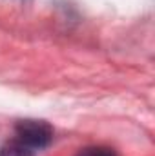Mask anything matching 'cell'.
<instances>
[{
    "instance_id": "1",
    "label": "cell",
    "mask_w": 155,
    "mask_h": 156,
    "mask_svg": "<svg viewBox=\"0 0 155 156\" xmlns=\"http://www.w3.org/2000/svg\"><path fill=\"white\" fill-rule=\"evenodd\" d=\"M18 142L29 149L47 147L53 140V129L44 120H20L15 127Z\"/></svg>"
},
{
    "instance_id": "2",
    "label": "cell",
    "mask_w": 155,
    "mask_h": 156,
    "mask_svg": "<svg viewBox=\"0 0 155 156\" xmlns=\"http://www.w3.org/2000/svg\"><path fill=\"white\" fill-rule=\"evenodd\" d=\"M0 156H35V154H33V149L26 147L24 144H20L17 140V142H11V144L4 145L0 149Z\"/></svg>"
},
{
    "instance_id": "3",
    "label": "cell",
    "mask_w": 155,
    "mask_h": 156,
    "mask_svg": "<svg viewBox=\"0 0 155 156\" xmlns=\"http://www.w3.org/2000/svg\"><path fill=\"white\" fill-rule=\"evenodd\" d=\"M77 156H115V151L110 147H86Z\"/></svg>"
}]
</instances>
